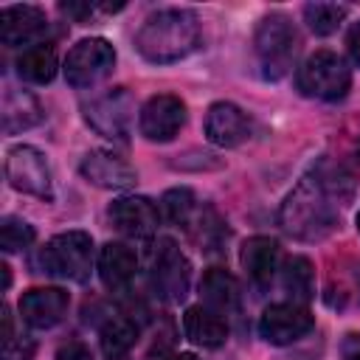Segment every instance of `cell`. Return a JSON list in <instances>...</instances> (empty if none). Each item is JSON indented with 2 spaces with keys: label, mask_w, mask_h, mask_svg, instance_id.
<instances>
[{
  "label": "cell",
  "mask_w": 360,
  "mask_h": 360,
  "mask_svg": "<svg viewBox=\"0 0 360 360\" xmlns=\"http://www.w3.org/2000/svg\"><path fill=\"white\" fill-rule=\"evenodd\" d=\"M352 197V177L338 166L321 163L309 174H304L287 200L281 202L278 222L281 228L301 242L326 239L340 219V208Z\"/></svg>",
  "instance_id": "6da1fadb"
},
{
  "label": "cell",
  "mask_w": 360,
  "mask_h": 360,
  "mask_svg": "<svg viewBox=\"0 0 360 360\" xmlns=\"http://www.w3.org/2000/svg\"><path fill=\"white\" fill-rule=\"evenodd\" d=\"M200 45V20L191 8H160L135 34V51L152 65H169Z\"/></svg>",
  "instance_id": "7a4b0ae2"
},
{
  "label": "cell",
  "mask_w": 360,
  "mask_h": 360,
  "mask_svg": "<svg viewBox=\"0 0 360 360\" xmlns=\"http://www.w3.org/2000/svg\"><path fill=\"white\" fill-rule=\"evenodd\" d=\"M37 267L53 278L84 284L93 270V236L87 231L56 233L37 253Z\"/></svg>",
  "instance_id": "3957f363"
},
{
  "label": "cell",
  "mask_w": 360,
  "mask_h": 360,
  "mask_svg": "<svg viewBox=\"0 0 360 360\" xmlns=\"http://www.w3.org/2000/svg\"><path fill=\"white\" fill-rule=\"evenodd\" d=\"M253 45H256V56L264 79H281L290 73L292 59L298 53V31L287 14L270 11L267 17L259 20Z\"/></svg>",
  "instance_id": "277c9868"
},
{
  "label": "cell",
  "mask_w": 360,
  "mask_h": 360,
  "mask_svg": "<svg viewBox=\"0 0 360 360\" xmlns=\"http://www.w3.org/2000/svg\"><path fill=\"white\" fill-rule=\"evenodd\" d=\"M352 87V70L335 51H315L298 68V90L309 98L338 101Z\"/></svg>",
  "instance_id": "5b68a950"
},
{
  "label": "cell",
  "mask_w": 360,
  "mask_h": 360,
  "mask_svg": "<svg viewBox=\"0 0 360 360\" xmlns=\"http://www.w3.org/2000/svg\"><path fill=\"white\" fill-rule=\"evenodd\" d=\"M149 281L158 298L166 304H180L188 295L191 284V264L183 256V250L174 245V239H158L152 245L149 256Z\"/></svg>",
  "instance_id": "8992f818"
},
{
  "label": "cell",
  "mask_w": 360,
  "mask_h": 360,
  "mask_svg": "<svg viewBox=\"0 0 360 360\" xmlns=\"http://www.w3.org/2000/svg\"><path fill=\"white\" fill-rule=\"evenodd\" d=\"M115 68V48L112 42H107L104 37H87L79 39L68 56H65V79L70 87L76 90H87L96 87L98 82H104Z\"/></svg>",
  "instance_id": "52a82bcc"
},
{
  "label": "cell",
  "mask_w": 360,
  "mask_h": 360,
  "mask_svg": "<svg viewBox=\"0 0 360 360\" xmlns=\"http://www.w3.org/2000/svg\"><path fill=\"white\" fill-rule=\"evenodd\" d=\"M6 180L11 188L31 194L37 200L53 202V180L45 155L37 146L17 143L6 152Z\"/></svg>",
  "instance_id": "ba28073f"
},
{
  "label": "cell",
  "mask_w": 360,
  "mask_h": 360,
  "mask_svg": "<svg viewBox=\"0 0 360 360\" xmlns=\"http://www.w3.org/2000/svg\"><path fill=\"white\" fill-rule=\"evenodd\" d=\"M84 118L98 135L112 141H127L135 118V98L127 87H112L90 98V104H84Z\"/></svg>",
  "instance_id": "9c48e42d"
},
{
  "label": "cell",
  "mask_w": 360,
  "mask_h": 360,
  "mask_svg": "<svg viewBox=\"0 0 360 360\" xmlns=\"http://www.w3.org/2000/svg\"><path fill=\"white\" fill-rule=\"evenodd\" d=\"M312 326H315V315L295 301L270 304L259 318V335L270 346H290L301 340Z\"/></svg>",
  "instance_id": "30bf717a"
},
{
  "label": "cell",
  "mask_w": 360,
  "mask_h": 360,
  "mask_svg": "<svg viewBox=\"0 0 360 360\" xmlns=\"http://www.w3.org/2000/svg\"><path fill=\"white\" fill-rule=\"evenodd\" d=\"M183 124H186V104L180 96H172V93L152 96L138 115V129L152 143L172 141L183 129Z\"/></svg>",
  "instance_id": "8fae6325"
},
{
  "label": "cell",
  "mask_w": 360,
  "mask_h": 360,
  "mask_svg": "<svg viewBox=\"0 0 360 360\" xmlns=\"http://www.w3.org/2000/svg\"><path fill=\"white\" fill-rule=\"evenodd\" d=\"M112 228L129 239H152L160 225V211L146 197H118L107 208Z\"/></svg>",
  "instance_id": "7c38bea8"
},
{
  "label": "cell",
  "mask_w": 360,
  "mask_h": 360,
  "mask_svg": "<svg viewBox=\"0 0 360 360\" xmlns=\"http://www.w3.org/2000/svg\"><path fill=\"white\" fill-rule=\"evenodd\" d=\"M205 138L214 146L231 149L250 138V118L242 107L231 101H214L205 112Z\"/></svg>",
  "instance_id": "4fadbf2b"
},
{
  "label": "cell",
  "mask_w": 360,
  "mask_h": 360,
  "mask_svg": "<svg viewBox=\"0 0 360 360\" xmlns=\"http://www.w3.org/2000/svg\"><path fill=\"white\" fill-rule=\"evenodd\" d=\"M79 172L87 183H93L98 188H129L138 180L135 169L121 155H115L110 149H90L82 158Z\"/></svg>",
  "instance_id": "5bb4252c"
},
{
  "label": "cell",
  "mask_w": 360,
  "mask_h": 360,
  "mask_svg": "<svg viewBox=\"0 0 360 360\" xmlns=\"http://www.w3.org/2000/svg\"><path fill=\"white\" fill-rule=\"evenodd\" d=\"M70 307V295L62 287H31L20 298V315L34 329L56 326Z\"/></svg>",
  "instance_id": "9a60e30c"
},
{
  "label": "cell",
  "mask_w": 360,
  "mask_h": 360,
  "mask_svg": "<svg viewBox=\"0 0 360 360\" xmlns=\"http://www.w3.org/2000/svg\"><path fill=\"white\" fill-rule=\"evenodd\" d=\"M45 31H48V17L39 6H6L0 11V39L8 48L34 42Z\"/></svg>",
  "instance_id": "2e32d148"
},
{
  "label": "cell",
  "mask_w": 360,
  "mask_h": 360,
  "mask_svg": "<svg viewBox=\"0 0 360 360\" xmlns=\"http://www.w3.org/2000/svg\"><path fill=\"white\" fill-rule=\"evenodd\" d=\"M98 276H101V284L112 292H124L135 273H138V256L132 248H127L124 242H107L101 250H98Z\"/></svg>",
  "instance_id": "e0dca14e"
},
{
  "label": "cell",
  "mask_w": 360,
  "mask_h": 360,
  "mask_svg": "<svg viewBox=\"0 0 360 360\" xmlns=\"http://www.w3.org/2000/svg\"><path fill=\"white\" fill-rule=\"evenodd\" d=\"M278 256H281V248L270 236H250L239 250V262L256 287H267L273 281L278 270Z\"/></svg>",
  "instance_id": "ac0fdd59"
},
{
  "label": "cell",
  "mask_w": 360,
  "mask_h": 360,
  "mask_svg": "<svg viewBox=\"0 0 360 360\" xmlns=\"http://www.w3.org/2000/svg\"><path fill=\"white\" fill-rule=\"evenodd\" d=\"M183 332L194 346L217 349L228 340V323L222 315H217L208 307H188L183 315Z\"/></svg>",
  "instance_id": "d6986e66"
},
{
  "label": "cell",
  "mask_w": 360,
  "mask_h": 360,
  "mask_svg": "<svg viewBox=\"0 0 360 360\" xmlns=\"http://www.w3.org/2000/svg\"><path fill=\"white\" fill-rule=\"evenodd\" d=\"M202 307L214 309L217 315H228L239 307V284L225 267H208L200 281Z\"/></svg>",
  "instance_id": "ffe728a7"
},
{
  "label": "cell",
  "mask_w": 360,
  "mask_h": 360,
  "mask_svg": "<svg viewBox=\"0 0 360 360\" xmlns=\"http://www.w3.org/2000/svg\"><path fill=\"white\" fill-rule=\"evenodd\" d=\"M39 121H42V104L37 101V96H31L28 90L6 87V93H3V129H6V135L22 132Z\"/></svg>",
  "instance_id": "44dd1931"
},
{
  "label": "cell",
  "mask_w": 360,
  "mask_h": 360,
  "mask_svg": "<svg viewBox=\"0 0 360 360\" xmlns=\"http://www.w3.org/2000/svg\"><path fill=\"white\" fill-rule=\"evenodd\" d=\"M138 335H141V326L135 323V318L112 315L104 321V326L98 332V343L110 360H124L129 354V349L138 343Z\"/></svg>",
  "instance_id": "7402d4cb"
},
{
  "label": "cell",
  "mask_w": 360,
  "mask_h": 360,
  "mask_svg": "<svg viewBox=\"0 0 360 360\" xmlns=\"http://www.w3.org/2000/svg\"><path fill=\"white\" fill-rule=\"evenodd\" d=\"M17 76L31 84H48L56 76V48L51 42L28 45L17 56Z\"/></svg>",
  "instance_id": "603a6c76"
},
{
  "label": "cell",
  "mask_w": 360,
  "mask_h": 360,
  "mask_svg": "<svg viewBox=\"0 0 360 360\" xmlns=\"http://www.w3.org/2000/svg\"><path fill=\"white\" fill-rule=\"evenodd\" d=\"M281 284L295 304H304L315 295V267L307 256H290L281 270Z\"/></svg>",
  "instance_id": "cb8c5ba5"
},
{
  "label": "cell",
  "mask_w": 360,
  "mask_h": 360,
  "mask_svg": "<svg viewBox=\"0 0 360 360\" xmlns=\"http://www.w3.org/2000/svg\"><path fill=\"white\" fill-rule=\"evenodd\" d=\"M160 214H163L172 225L188 231L191 222H194L197 214H200V202H197V197H194L191 188L177 186V188H169V191L163 194V200H160Z\"/></svg>",
  "instance_id": "d4e9b609"
},
{
  "label": "cell",
  "mask_w": 360,
  "mask_h": 360,
  "mask_svg": "<svg viewBox=\"0 0 360 360\" xmlns=\"http://www.w3.org/2000/svg\"><path fill=\"white\" fill-rule=\"evenodd\" d=\"M346 14H349V8L340 6V3H307V6H304V20H307V25H309L318 37L335 34Z\"/></svg>",
  "instance_id": "484cf974"
},
{
  "label": "cell",
  "mask_w": 360,
  "mask_h": 360,
  "mask_svg": "<svg viewBox=\"0 0 360 360\" xmlns=\"http://www.w3.org/2000/svg\"><path fill=\"white\" fill-rule=\"evenodd\" d=\"M34 236H37V231L25 219H20V217H3V222H0V248L6 253L25 250L34 242Z\"/></svg>",
  "instance_id": "4316f807"
},
{
  "label": "cell",
  "mask_w": 360,
  "mask_h": 360,
  "mask_svg": "<svg viewBox=\"0 0 360 360\" xmlns=\"http://www.w3.org/2000/svg\"><path fill=\"white\" fill-rule=\"evenodd\" d=\"M56 360H93V352L82 340H70L56 352Z\"/></svg>",
  "instance_id": "83f0119b"
},
{
  "label": "cell",
  "mask_w": 360,
  "mask_h": 360,
  "mask_svg": "<svg viewBox=\"0 0 360 360\" xmlns=\"http://www.w3.org/2000/svg\"><path fill=\"white\" fill-rule=\"evenodd\" d=\"M340 360H360V332H346L340 338Z\"/></svg>",
  "instance_id": "f1b7e54d"
},
{
  "label": "cell",
  "mask_w": 360,
  "mask_h": 360,
  "mask_svg": "<svg viewBox=\"0 0 360 360\" xmlns=\"http://www.w3.org/2000/svg\"><path fill=\"white\" fill-rule=\"evenodd\" d=\"M59 11L65 17H73L76 22H82L84 17H90L96 11V6H90V3H59Z\"/></svg>",
  "instance_id": "f546056e"
},
{
  "label": "cell",
  "mask_w": 360,
  "mask_h": 360,
  "mask_svg": "<svg viewBox=\"0 0 360 360\" xmlns=\"http://www.w3.org/2000/svg\"><path fill=\"white\" fill-rule=\"evenodd\" d=\"M346 48H349V56H352V62L360 68V20L349 28V34H346Z\"/></svg>",
  "instance_id": "4dcf8cb0"
},
{
  "label": "cell",
  "mask_w": 360,
  "mask_h": 360,
  "mask_svg": "<svg viewBox=\"0 0 360 360\" xmlns=\"http://www.w3.org/2000/svg\"><path fill=\"white\" fill-rule=\"evenodd\" d=\"M0 270H3V290H8V284H11V267L8 264H0Z\"/></svg>",
  "instance_id": "1f68e13d"
},
{
  "label": "cell",
  "mask_w": 360,
  "mask_h": 360,
  "mask_svg": "<svg viewBox=\"0 0 360 360\" xmlns=\"http://www.w3.org/2000/svg\"><path fill=\"white\" fill-rule=\"evenodd\" d=\"M172 360H200V357H197L194 352H180V354H174Z\"/></svg>",
  "instance_id": "d6a6232c"
},
{
  "label": "cell",
  "mask_w": 360,
  "mask_h": 360,
  "mask_svg": "<svg viewBox=\"0 0 360 360\" xmlns=\"http://www.w3.org/2000/svg\"><path fill=\"white\" fill-rule=\"evenodd\" d=\"M354 284H357V290H360V262L354 264Z\"/></svg>",
  "instance_id": "836d02e7"
},
{
  "label": "cell",
  "mask_w": 360,
  "mask_h": 360,
  "mask_svg": "<svg viewBox=\"0 0 360 360\" xmlns=\"http://www.w3.org/2000/svg\"><path fill=\"white\" fill-rule=\"evenodd\" d=\"M354 222H357V233H360V211H357V219Z\"/></svg>",
  "instance_id": "e575fe53"
},
{
  "label": "cell",
  "mask_w": 360,
  "mask_h": 360,
  "mask_svg": "<svg viewBox=\"0 0 360 360\" xmlns=\"http://www.w3.org/2000/svg\"><path fill=\"white\" fill-rule=\"evenodd\" d=\"M357 158H360V141H357Z\"/></svg>",
  "instance_id": "d590c367"
}]
</instances>
